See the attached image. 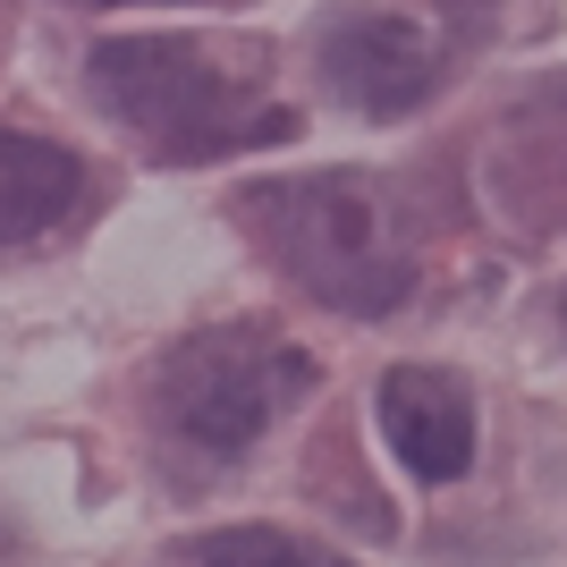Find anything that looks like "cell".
<instances>
[{
  "instance_id": "1",
  "label": "cell",
  "mask_w": 567,
  "mask_h": 567,
  "mask_svg": "<svg viewBox=\"0 0 567 567\" xmlns=\"http://www.w3.org/2000/svg\"><path fill=\"white\" fill-rule=\"evenodd\" d=\"M237 220L255 229L280 280H297L331 313H390L415 288V246L390 220V195L355 169L322 178H262L237 195Z\"/></svg>"
},
{
  "instance_id": "2",
  "label": "cell",
  "mask_w": 567,
  "mask_h": 567,
  "mask_svg": "<svg viewBox=\"0 0 567 567\" xmlns=\"http://www.w3.org/2000/svg\"><path fill=\"white\" fill-rule=\"evenodd\" d=\"M306 390H313L306 348H288L271 331H195L187 348H169L153 399L178 441L213 457H246Z\"/></svg>"
},
{
  "instance_id": "3",
  "label": "cell",
  "mask_w": 567,
  "mask_h": 567,
  "mask_svg": "<svg viewBox=\"0 0 567 567\" xmlns=\"http://www.w3.org/2000/svg\"><path fill=\"white\" fill-rule=\"evenodd\" d=\"M94 94L111 102L118 127H136L153 153L169 162H213L255 144L262 127H237L229 76L187 43V34H127V43L94 51Z\"/></svg>"
},
{
  "instance_id": "4",
  "label": "cell",
  "mask_w": 567,
  "mask_h": 567,
  "mask_svg": "<svg viewBox=\"0 0 567 567\" xmlns=\"http://www.w3.org/2000/svg\"><path fill=\"white\" fill-rule=\"evenodd\" d=\"M381 441L415 483H457L474 466V390L441 364H399L381 381Z\"/></svg>"
},
{
  "instance_id": "5",
  "label": "cell",
  "mask_w": 567,
  "mask_h": 567,
  "mask_svg": "<svg viewBox=\"0 0 567 567\" xmlns=\"http://www.w3.org/2000/svg\"><path fill=\"white\" fill-rule=\"evenodd\" d=\"M322 76H331L339 102H355L373 118H399L432 94L441 51L424 43V25H406V18H364V25H339L322 43Z\"/></svg>"
},
{
  "instance_id": "6",
  "label": "cell",
  "mask_w": 567,
  "mask_h": 567,
  "mask_svg": "<svg viewBox=\"0 0 567 567\" xmlns=\"http://www.w3.org/2000/svg\"><path fill=\"white\" fill-rule=\"evenodd\" d=\"M76 195H85L76 153L0 127V246H25V237H43L51 220H69Z\"/></svg>"
},
{
  "instance_id": "7",
  "label": "cell",
  "mask_w": 567,
  "mask_h": 567,
  "mask_svg": "<svg viewBox=\"0 0 567 567\" xmlns=\"http://www.w3.org/2000/svg\"><path fill=\"white\" fill-rule=\"evenodd\" d=\"M204 567H355L339 559L331 543H313V534H288V525H220L195 543Z\"/></svg>"
},
{
  "instance_id": "8",
  "label": "cell",
  "mask_w": 567,
  "mask_h": 567,
  "mask_svg": "<svg viewBox=\"0 0 567 567\" xmlns=\"http://www.w3.org/2000/svg\"><path fill=\"white\" fill-rule=\"evenodd\" d=\"M76 9H127V0H76Z\"/></svg>"
}]
</instances>
